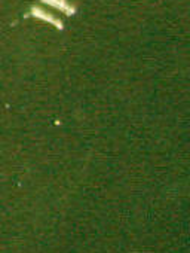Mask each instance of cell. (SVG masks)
Returning a JSON list of instances; mask_svg holds the SVG:
<instances>
[{"label": "cell", "instance_id": "obj_1", "mask_svg": "<svg viewBox=\"0 0 190 253\" xmlns=\"http://www.w3.org/2000/svg\"><path fill=\"white\" fill-rule=\"evenodd\" d=\"M32 15H33V17H36V18H40V20H43V21H48V23L54 24V26H55V27H58L60 30L63 29V23H61V21L55 20L52 15L46 14V12H45V11H42L40 8H33V9H32Z\"/></svg>", "mask_w": 190, "mask_h": 253}, {"label": "cell", "instance_id": "obj_2", "mask_svg": "<svg viewBox=\"0 0 190 253\" xmlns=\"http://www.w3.org/2000/svg\"><path fill=\"white\" fill-rule=\"evenodd\" d=\"M43 3H48V5H51V6H54V8H58V9H61L64 14H67V15H71V14H74V8L71 6V5H68L65 0H42Z\"/></svg>", "mask_w": 190, "mask_h": 253}]
</instances>
